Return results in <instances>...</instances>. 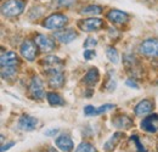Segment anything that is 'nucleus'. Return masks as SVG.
Instances as JSON below:
<instances>
[{
    "instance_id": "obj_1",
    "label": "nucleus",
    "mask_w": 158,
    "mask_h": 152,
    "mask_svg": "<svg viewBox=\"0 0 158 152\" xmlns=\"http://www.w3.org/2000/svg\"><path fill=\"white\" fill-rule=\"evenodd\" d=\"M24 2L22 0H9L2 4L1 12L6 17H16L23 12Z\"/></svg>"
},
{
    "instance_id": "obj_2",
    "label": "nucleus",
    "mask_w": 158,
    "mask_h": 152,
    "mask_svg": "<svg viewBox=\"0 0 158 152\" xmlns=\"http://www.w3.org/2000/svg\"><path fill=\"white\" fill-rule=\"evenodd\" d=\"M67 22H68V19L63 14H52L45 19L43 26L46 29H59V28H63L67 24Z\"/></svg>"
},
{
    "instance_id": "obj_3",
    "label": "nucleus",
    "mask_w": 158,
    "mask_h": 152,
    "mask_svg": "<svg viewBox=\"0 0 158 152\" xmlns=\"http://www.w3.org/2000/svg\"><path fill=\"white\" fill-rule=\"evenodd\" d=\"M140 53L146 57H158V39L150 38L140 44Z\"/></svg>"
},
{
    "instance_id": "obj_4",
    "label": "nucleus",
    "mask_w": 158,
    "mask_h": 152,
    "mask_svg": "<svg viewBox=\"0 0 158 152\" xmlns=\"http://www.w3.org/2000/svg\"><path fill=\"white\" fill-rule=\"evenodd\" d=\"M41 65L44 66L45 72L49 74L56 73V72H62V68H63V62L57 56H54V55H49V56L44 57V60L41 61Z\"/></svg>"
},
{
    "instance_id": "obj_5",
    "label": "nucleus",
    "mask_w": 158,
    "mask_h": 152,
    "mask_svg": "<svg viewBox=\"0 0 158 152\" xmlns=\"http://www.w3.org/2000/svg\"><path fill=\"white\" fill-rule=\"evenodd\" d=\"M102 26H103V21L101 19H98V17L80 19L78 22L79 29H81L83 32H86V33L99 31L100 28H102Z\"/></svg>"
},
{
    "instance_id": "obj_6",
    "label": "nucleus",
    "mask_w": 158,
    "mask_h": 152,
    "mask_svg": "<svg viewBox=\"0 0 158 152\" xmlns=\"http://www.w3.org/2000/svg\"><path fill=\"white\" fill-rule=\"evenodd\" d=\"M37 49H38V46H37L35 41L33 43L32 40H24L20 48L21 55L23 58H26L28 61H34V58L37 57V53H38Z\"/></svg>"
},
{
    "instance_id": "obj_7",
    "label": "nucleus",
    "mask_w": 158,
    "mask_h": 152,
    "mask_svg": "<svg viewBox=\"0 0 158 152\" xmlns=\"http://www.w3.org/2000/svg\"><path fill=\"white\" fill-rule=\"evenodd\" d=\"M34 41H35L37 46L39 48L41 51H44V53H49V51L54 50L55 46H56L55 40H52L50 37H48L45 34H38L35 37V39H34Z\"/></svg>"
},
{
    "instance_id": "obj_8",
    "label": "nucleus",
    "mask_w": 158,
    "mask_h": 152,
    "mask_svg": "<svg viewBox=\"0 0 158 152\" xmlns=\"http://www.w3.org/2000/svg\"><path fill=\"white\" fill-rule=\"evenodd\" d=\"M37 125H38V119L28 114H23L19 120V128L24 132H32L37 128Z\"/></svg>"
},
{
    "instance_id": "obj_9",
    "label": "nucleus",
    "mask_w": 158,
    "mask_h": 152,
    "mask_svg": "<svg viewBox=\"0 0 158 152\" xmlns=\"http://www.w3.org/2000/svg\"><path fill=\"white\" fill-rule=\"evenodd\" d=\"M141 128L148 133L158 132V114H150L141 120Z\"/></svg>"
},
{
    "instance_id": "obj_10",
    "label": "nucleus",
    "mask_w": 158,
    "mask_h": 152,
    "mask_svg": "<svg viewBox=\"0 0 158 152\" xmlns=\"http://www.w3.org/2000/svg\"><path fill=\"white\" fill-rule=\"evenodd\" d=\"M29 94L33 99H43L44 97V89L43 82L39 77H34L29 84Z\"/></svg>"
},
{
    "instance_id": "obj_11",
    "label": "nucleus",
    "mask_w": 158,
    "mask_h": 152,
    "mask_svg": "<svg viewBox=\"0 0 158 152\" xmlns=\"http://www.w3.org/2000/svg\"><path fill=\"white\" fill-rule=\"evenodd\" d=\"M54 37L57 39L59 41L63 43V44H68L78 37L77 32H74L72 28H67V29H62V31H57L54 33Z\"/></svg>"
},
{
    "instance_id": "obj_12",
    "label": "nucleus",
    "mask_w": 158,
    "mask_h": 152,
    "mask_svg": "<svg viewBox=\"0 0 158 152\" xmlns=\"http://www.w3.org/2000/svg\"><path fill=\"white\" fill-rule=\"evenodd\" d=\"M56 146L59 147L62 152H71L74 147V144L68 134H61L56 139Z\"/></svg>"
},
{
    "instance_id": "obj_13",
    "label": "nucleus",
    "mask_w": 158,
    "mask_h": 152,
    "mask_svg": "<svg viewBox=\"0 0 158 152\" xmlns=\"http://www.w3.org/2000/svg\"><path fill=\"white\" fill-rule=\"evenodd\" d=\"M107 19H110L112 23H116V24H122V23H125L128 19H129V15L124 11H120V10H111L108 14H107Z\"/></svg>"
},
{
    "instance_id": "obj_14",
    "label": "nucleus",
    "mask_w": 158,
    "mask_h": 152,
    "mask_svg": "<svg viewBox=\"0 0 158 152\" xmlns=\"http://www.w3.org/2000/svg\"><path fill=\"white\" fill-rule=\"evenodd\" d=\"M1 67H7V66H17L19 65V57L14 51H6L1 54L0 58Z\"/></svg>"
},
{
    "instance_id": "obj_15",
    "label": "nucleus",
    "mask_w": 158,
    "mask_h": 152,
    "mask_svg": "<svg viewBox=\"0 0 158 152\" xmlns=\"http://www.w3.org/2000/svg\"><path fill=\"white\" fill-rule=\"evenodd\" d=\"M152 108H153L152 101H150V100H142V101H140L138 105L135 106L134 112H135L136 116H145V114L150 113L152 111Z\"/></svg>"
},
{
    "instance_id": "obj_16",
    "label": "nucleus",
    "mask_w": 158,
    "mask_h": 152,
    "mask_svg": "<svg viewBox=\"0 0 158 152\" xmlns=\"http://www.w3.org/2000/svg\"><path fill=\"white\" fill-rule=\"evenodd\" d=\"M50 88L54 89H59L62 88L64 84V76L62 74V72H56V73H51L49 76V80H48Z\"/></svg>"
},
{
    "instance_id": "obj_17",
    "label": "nucleus",
    "mask_w": 158,
    "mask_h": 152,
    "mask_svg": "<svg viewBox=\"0 0 158 152\" xmlns=\"http://www.w3.org/2000/svg\"><path fill=\"white\" fill-rule=\"evenodd\" d=\"M112 123H113V125L116 127V128H124V129H129V128H131L133 127V124H134V122H133V119L130 118V117H128V116H118L117 118H114L113 120H112Z\"/></svg>"
},
{
    "instance_id": "obj_18",
    "label": "nucleus",
    "mask_w": 158,
    "mask_h": 152,
    "mask_svg": "<svg viewBox=\"0 0 158 152\" xmlns=\"http://www.w3.org/2000/svg\"><path fill=\"white\" fill-rule=\"evenodd\" d=\"M124 135L123 133H114L107 141H106V144H105V146H103V149H105V151L106 152H111L112 150H114V147L118 145V142L122 140V137H123Z\"/></svg>"
},
{
    "instance_id": "obj_19",
    "label": "nucleus",
    "mask_w": 158,
    "mask_h": 152,
    "mask_svg": "<svg viewBox=\"0 0 158 152\" xmlns=\"http://www.w3.org/2000/svg\"><path fill=\"white\" fill-rule=\"evenodd\" d=\"M100 79V73H99V70L98 68H91L86 74L84 77V83L86 84V85H95L98 82H99Z\"/></svg>"
},
{
    "instance_id": "obj_20",
    "label": "nucleus",
    "mask_w": 158,
    "mask_h": 152,
    "mask_svg": "<svg viewBox=\"0 0 158 152\" xmlns=\"http://www.w3.org/2000/svg\"><path fill=\"white\" fill-rule=\"evenodd\" d=\"M46 100L51 106H63L64 105V100L56 93H48Z\"/></svg>"
},
{
    "instance_id": "obj_21",
    "label": "nucleus",
    "mask_w": 158,
    "mask_h": 152,
    "mask_svg": "<svg viewBox=\"0 0 158 152\" xmlns=\"http://www.w3.org/2000/svg\"><path fill=\"white\" fill-rule=\"evenodd\" d=\"M101 12H102V7L99 5H88V6L83 7L80 11L81 15H91V16L100 15Z\"/></svg>"
},
{
    "instance_id": "obj_22",
    "label": "nucleus",
    "mask_w": 158,
    "mask_h": 152,
    "mask_svg": "<svg viewBox=\"0 0 158 152\" xmlns=\"http://www.w3.org/2000/svg\"><path fill=\"white\" fill-rule=\"evenodd\" d=\"M17 72V66H7V67H1V77L4 79H9L16 76Z\"/></svg>"
},
{
    "instance_id": "obj_23",
    "label": "nucleus",
    "mask_w": 158,
    "mask_h": 152,
    "mask_svg": "<svg viewBox=\"0 0 158 152\" xmlns=\"http://www.w3.org/2000/svg\"><path fill=\"white\" fill-rule=\"evenodd\" d=\"M106 55H107L108 60H110L112 63H118L119 62L118 51H117L113 46H108V48L106 49Z\"/></svg>"
},
{
    "instance_id": "obj_24",
    "label": "nucleus",
    "mask_w": 158,
    "mask_h": 152,
    "mask_svg": "<svg viewBox=\"0 0 158 152\" xmlns=\"http://www.w3.org/2000/svg\"><path fill=\"white\" fill-rule=\"evenodd\" d=\"M76 152H98V150L89 142H81L77 147Z\"/></svg>"
},
{
    "instance_id": "obj_25",
    "label": "nucleus",
    "mask_w": 158,
    "mask_h": 152,
    "mask_svg": "<svg viewBox=\"0 0 158 152\" xmlns=\"http://www.w3.org/2000/svg\"><path fill=\"white\" fill-rule=\"evenodd\" d=\"M130 140H131L133 142H135V145H136V149H138L139 152H146V149H145V147H143V145L140 142V140H139V137L136 136V135H131Z\"/></svg>"
},
{
    "instance_id": "obj_26",
    "label": "nucleus",
    "mask_w": 158,
    "mask_h": 152,
    "mask_svg": "<svg viewBox=\"0 0 158 152\" xmlns=\"http://www.w3.org/2000/svg\"><path fill=\"white\" fill-rule=\"evenodd\" d=\"M112 108H114V105H111V103L102 105V106H100L99 108L96 110V116L101 113H105V112H107V111H110V110H112Z\"/></svg>"
},
{
    "instance_id": "obj_27",
    "label": "nucleus",
    "mask_w": 158,
    "mask_h": 152,
    "mask_svg": "<svg viewBox=\"0 0 158 152\" xmlns=\"http://www.w3.org/2000/svg\"><path fill=\"white\" fill-rule=\"evenodd\" d=\"M96 107H94V106H91V105H88V106H85L84 107V114L85 116H88V117H90V116H96Z\"/></svg>"
},
{
    "instance_id": "obj_28",
    "label": "nucleus",
    "mask_w": 158,
    "mask_h": 152,
    "mask_svg": "<svg viewBox=\"0 0 158 152\" xmlns=\"http://www.w3.org/2000/svg\"><path fill=\"white\" fill-rule=\"evenodd\" d=\"M96 44H98V40H96V39L89 37V38H86L85 43H84V48H85V49H90V48L96 46Z\"/></svg>"
},
{
    "instance_id": "obj_29",
    "label": "nucleus",
    "mask_w": 158,
    "mask_h": 152,
    "mask_svg": "<svg viewBox=\"0 0 158 152\" xmlns=\"http://www.w3.org/2000/svg\"><path fill=\"white\" fill-rule=\"evenodd\" d=\"M95 55H96V54H95V51H94V50H91V49H86V50L84 51V54H83V56H84L85 60H91Z\"/></svg>"
},
{
    "instance_id": "obj_30",
    "label": "nucleus",
    "mask_w": 158,
    "mask_h": 152,
    "mask_svg": "<svg viewBox=\"0 0 158 152\" xmlns=\"http://www.w3.org/2000/svg\"><path fill=\"white\" fill-rule=\"evenodd\" d=\"M74 1H76V0H57V4H59L60 6L68 7V6L73 5V2H74Z\"/></svg>"
},
{
    "instance_id": "obj_31",
    "label": "nucleus",
    "mask_w": 158,
    "mask_h": 152,
    "mask_svg": "<svg viewBox=\"0 0 158 152\" xmlns=\"http://www.w3.org/2000/svg\"><path fill=\"white\" fill-rule=\"evenodd\" d=\"M125 84L128 85V87H130V88H134V89H139V85L138 83L133 79V78H130V79H128L127 82H125Z\"/></svg>"
},
{
    "instance_id": "obj_32",
    "label": "nucleus",
    "mask_w": 158,
    "mask_h": 152,
    "mask_svg": "<svg viewBox=\"0 0 158 152\" xmlns=\"http://www.w3.org/2000/svg\"><path fill=\"white\" fill-rule=\"evenodd\" d=\"M57 133H59V129H49V130H45L44 132V134L46 136H55Z\"/></svg>"
},
{
    "instance_id": "obj_33",
    "label": "nucleus",
    "mask_w": 158,
    "mask_h": 152,
    "mask_svg": "<svg viewBox=\"0 0 158 152\" xmlns=\"http://www.w3.org/2000/svg\"><path fill=\"white\" fill-rule=\"evenodd\" d=\"M15 145V142H9V144H6V145H2V147H1V152H5L6 150H9L11 146H14Z\"/></svg>"
},
{
    "instance_id": "obj_34",
    "label": "nucleus",
    "mask_w": 158,
    "mask_h": 152,
    "mask_svg": "<svg viewBox=\"0 0 158 152\" xmlns=\"http://www.w3.org/2000/svg\"><path fill=\"white\" fill-rule=\"evenodd\" d=\"M39 1H50V0H39Z\"/></svg>"
},
{
    "instance_id": "obj_35",
    "label": "nucleus",
    "mask_w": 158,
    "mask_h": 152,
    "mask_svg": "<svg viewBox=\"0 0 158 152\" xmlns=\"http://www.w3.org/2000/svg\"><path fill=\"white\" fill-rule=\"evenodd\" d=\"M157 83H158V80H157Z\"/></svg>"
},
{
    "instance_id": "obj_36",
    "label": "nucleus",
    "mask_w": 158,
    "mask_h": 152,
    "mask_svg": "<svg viewBox=\"0 0 158 152\" xmlns=\"http://www.w3.org/2000/svg\"><path fill=\"white\" fill-rule=\"evenodd\" d=\"M157 149H158V147H157Z\"/></svg>"
}]
</instances>
